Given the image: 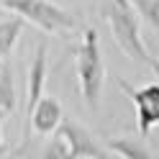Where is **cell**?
<instances>
[{
  "label": "cell",
  "instance_id": "obj_1",
  "mask_svg": "<svg viewBox=\"0 0 159 159\" xmlns=\"http://www.w3.org/2000/svg\"><path fill=\"white\" fill-rule=\"evenodd\" d=\"M103 16L108 21L111 36L116 39V44L121 46V52L126 57H131L139 64L152 62V54L146 52L144 39H141V18H139L131 0H111L103 8Z\"/></svg>",
  "mask_w": 159,
  "mask_h": 159
},
{
  "label": "cell",
  "instance_id": "obj_2",
  "mask_svg": "<svg viewBox=\"0 0 159 159\" xmlns=\"http://www.w3.org/2000/svg\"><path fill=\"white\" fill-rule=\"evenodd\" d=\"M75 64H77L80 95L85 98V103L93 111H98L103 82H105V62H103V52H100V41H98L95 28H87L82 34V41H80L77 54H75Z\"/></svg>",
  "mask_w": 159,
  "mask_h": 159
},
{
  "label": "cell",
  "instance_id": "obj_3",
  "mask_svg": "<svg viewBox=\"0 0 159 159\" xmlns=\"http://www.w3.org/2000/svg\"><path fill=\"white\" fill-rule=\"evenodd\" d=\"M46 157L49 159H80V157L100 159L105 157V146L98 144L87 128H82L69 118H62V123L54 131L52 144L46 146Z\"/></svg>",
  "mask_w": 159,
  "mask_h": 159
},
{
  "label": "cell",
  "instance_id": "obj_4",
  "mask_svg": "<svg viewBox=\"0 0 159 159\" xmlns=\"http://www.w3.org/2000/svg\"><path fill=\"white\" fill-rule=\"evenodd\" d=\"M0 5L23 21H31L44 34H64L75 28V16L52 0H0Z\"/></svg>",
  "mask_w": 159,
  "mask_h": 159
},
{
  "label": "cell",
  "instance_id": "obj_5",
  "mask_svg": "<svg viewBox=\"0 0 159 159\" xmlns=\"http://www.w3.org/2000/svg\"><path fill=\"white\" fill-rule=\"evenodd\" d=\"M118 87L134 100V108H136V126H139V136H149L152 128L159 126V82H152V85H144V87H134L128 85L123 77L116 80Z\"/></svg>",
  "mask_w": 159,
  "mask_h": 159
},
{
  "label": "cell",
  "instance_id": "obj_6",
  "mask_svg": "<svg viewBox=\"0 0 159 159\" xmlns=\"http://www.w3.org/2000/svg\"><path fill=\"white\" fill-rule=\"evenodd\" d=\"M62 105H59L54 98H46L41 95V100H39L34 108H31V113H28V126L34 128L36 134H54L57 131V126L62 123Z\"/></svg>",
  "mask_w": 159,
  "mask_h": 159
},
{
  "label": "cell",
  "instance_id": "obj_7",
  "mask_svg": "<svg viewBox=\"0 0 159 159\" xmlns=\"http://www.w3.org/2000/svg\"><path fill=\"white\" fill-rule=\"evenodd\" d=\"M49 49H46V41H41L36 46V57H34V62L31 67H28V113H31V108L41 100V95H44V87H46V69H49Z\"/></svg>",
  "mask_w": 159,
  "mask_h": 159
},
{
  "label": "cell",
  "instance_id": "obj_8",
  "mask_svg": "<svg viewBox=\"0 0 159 159\" xmlns=\"http://www.w3.org/2000/svg\"><path fill=\"white\" fill-rule=\"evenodd\" d=\"M105 152H113L118 157H126V159H149L152 152H149V146L144 141V136L139 139H131V136H116L108 141Z\"/></svg>",
  "mask_w": 159,
  "mask_h": 159
},
{
  "label": "cell",
  "instance_id": "obj_9",
  "mask_svg": "<svg viewBox=\"0 0 159 159\" xmlns=\"http://www.w3.org/2000/svg\"><path fill=\"white\" fill-rule=\"evenodd\" d=\"M16 108V82H13V69L11 64L0 62V111L5 116H11Z\"/></svg>",
  "mask_w": 159,
  "mask_h": 159
},
{
  "label": "cell",
  "instance_id": "obj_10",
  "mask_svg": "<svg viewBox=\"0 0 159 159\" xmlns=\"http://www.w3.org/2000/svg\"><path fill=\"white\" fill-rule=\"evenodd\" d=\"M21 23H23V18H13V21H8L5 23V28L0 31V62L13 52V46H16V41H18V34H21Z\"/></svg>",
  "mask_w": 159,
  "mask_h": 159
},
{
  "label": "cell",
  "instance_id": "obj_11",
  "mask_svg": "<svg viewBox=\"0 0 159 159\" xmlns=\"http://www.w3.org/2000/svg\"><path fill=\"white\" fill-rule=\"evenodd\" d=\"M139 18H144L149 26L159 28V0H131Z\"/></svg>",
  "mask_w": 159,
  "mask_h": 159
},
{
  "label": "cell",
  "instance_id": "obj_12",
  "mask_svg": "<svg viewBox=\"0 0 159 159\" xmlns=\"http://www.w3.org/2000/svg\"><path fill=\"white\" fill-rule=\"evenodd\" d=\"M5 113L3 111H0V157H5V152H8V149H5V141H3V121H5Z\"/></svg>",
  "mask_w": 159,
  "mask_h": 159
},
{
  "label": "cell",
  "instance_id": "obj_13",
  "mask_svg": "<svg viewBox=\"0 0 159 159\" xmlns=\"http://www.w3.org/2000/svg\"><path fill=\"white\" fill-rule=\"evenodd\" d=\"M149 67H152V69H154V75L159 77V59H154V57H152V62H149Z\"/></svg>",
  "mask_w": 159,
  "mask_h": 159
},
{
  "label": "cell",
  "instance_id": "obj_14",
  "mask_svg": "<svg viewBox=\"0 0 159 159\" xmlns=\"http://www.w3.org/2000/svg\"><path fill=\"white\" fill-rule=\"evenodd\" d=\"M3 28H5V23H0V31H3Z\"/></svg>",
  "mask_w": 159,
  "mask_h": 159
}]
</instances>
